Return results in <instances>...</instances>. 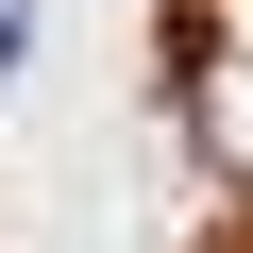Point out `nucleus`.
<instances>
[{
  "label": "nucleus",
  "mask_w": 253,
  "mask_h": 253,
  "mask_svg": "<svg viewBox=\"0 0 253 253\" xmlns=\"http://www.w3.org/2000/svg\"><path fill=\"white\" fill-rule=\"evenodd\" d=\"M0 68H17V0H0Z\"/></svg>",
  "instance_id": "nucleus-1"
}]
</instances>
